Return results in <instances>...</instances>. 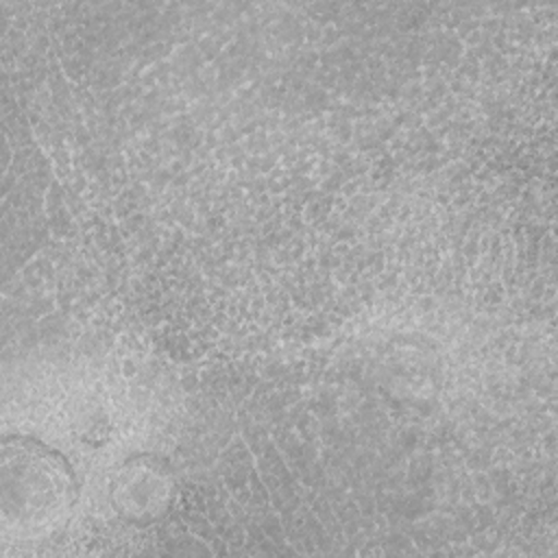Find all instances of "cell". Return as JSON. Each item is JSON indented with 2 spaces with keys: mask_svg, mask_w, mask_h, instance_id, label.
<instances>
[{
  "mask_svg": "<svg viewBox=\"0 0 558 558\" xmlns=\"http://www.w3.org/2000/svg\"><path fill=\"white\" fill-rule=\"evenodd\" d=\"M78 484L70 462L48 445L7 436L2 440V512L7 525L39 532L65 519Z\"/></svg>",
  "mask_w": 558,
  "mask_h": 558,
  "instance_id": "obj_1",
  "label": "cell"
},
{
  "mask_svg": "<svg viewBox=\"0 0 558 558\" xmlns=\"http://www.w3.org/2000/svg\"><path fill=\"white\" fill-rule=\"evenodd\" d=\"M116 488L118 493H124V497H129V504L124 508L146 512L155 510L163 501V495L170 486L166 469H159L155 460L137 458L122 471Z\"/></svg>",
  "mask_w": 558,
  "mask_h": 558,
  "instance_id": "obj_2",
  "label": "cell"
}]
</instances>
